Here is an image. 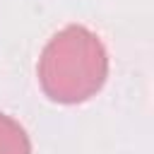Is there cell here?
Listing matches in <instances>:
<instances>
[{
	"label": "cell",
	"mask_w": 154,
	"mask_h": 154,
	"mask_svg": "<svg viewBox=\"0 0 154 154\" xmlns=\"http://www.w3.org/2000/svg\"><path fill=\"white\" fill-rule=\"evenodd\" d=\"M108 77L103 41L84 24H67L38 55V84L51 101L82 103L101 91Z\"/></svg>",
	"instance_id": "cell-1"
},
{
	"label": "cell",
	"mask_w": 154,
	"mask_h": 154,
	"mask_svg": "<svg viewBox=\"0 0 154 154\" xmlns=\"http://www.w3.org/2000/svg\"><path fill=\"white\" fill-rule=\"evenodd\" d=\"M0 154H31V140L12 116L0 113Z\"/></svg>",
	"instance_id": "cell-2"
}]
</instances>
